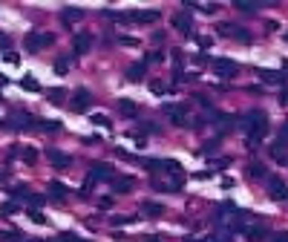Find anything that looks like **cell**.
Masks as SVG:
<instances>
[{
	"mask_svg": "<svg viewBox=\"0 0 288 242\" xmlns=\"http://www.w3.org/2000/svg\"><path fill=\"white\" fill-rule=\"evenodd\" d=\"M236 127H242L248 133V147H257V144L265 139V130H268V116L262 110H248L245 116L236 118Z\"/></svg>",
	"mask_w": 288,
	"mask_h": 242,
	"instance_id": "obj_1",
	"label": "cell"
},
{
	"mask_svg": "<svg viewBox=\"0 0 288 242\" xmlns=\"http://www.w3.org/2000/svg\"><path fill=\"white\" fill-rule=\"evenodd\" d=\"M55 44V35L52 32H32V35H26V41H23V46H26V52H41L44 46Z\"/></svg>",
	"mask_w": 288,
	"mask_h": 242,
	"instance_id": "obj_2",
	"label": "cell"
},
{
	"mask_svg": "<svg viewBox=\"0 0 288 242\" xmlns=\"http://www.w3.org/2000/svg\"><path fill=\"white\" fill-rule=\"evenodd\" d=\"M69 107L75 110V113H87V110L92 107V92L87 90V87H78L75 95H72V101H69Z\"/></svg>",
	"mask_w": 288,
	"mask_h": 242,
	"instance_id": "obj_3",
	"label": "cell"
},
{
	"mask_svg": "<svg viewBox=\"0 0 288 242\" xmlns=\"http://www.w3.org/2000/svg\"><path fill=\"white\" fill-rule=\"evenodd\" d=\"M164 116L170 118V124H176V127L188 124V107L185 104H164Z\"/></svg>",
	"mask_w": 288,
	"mask_h": 242,
	"instance_id": "obj_4",
	"label": "cell"
},
{
	"mask_svg": "<svg viewBox=\"0 0 288 242\" xmlns=\"http://www.w3.org/2000/svg\"><path fill=\"white\" fill-rule=\"evenodd\" d=\"M210 121H213L216 133L225 135L231 127H236V116H228V113H216V110H210Z\"/></svg>",
	"mask_w": 288,
	"mask_h": 242,
	"instance_id": "obj_5",
	"label": "cell"
},
{
	"mask_svg": "<svg viewBox=\"0 0 288 242\" xmlns=\"http://www.w3.org/2000/svg\"><path fill=\"white\" fill-rule=\"evenodd\" d=\"M213 72L219 75V78H236V72H239V66H236L231 58H216L213 61Z\"/></svg>",
	"mask_w": 288,
	"mask_h": 242,
	"instance_id": "obj_6",
	"label": "cell"
},
{
	"mask_svg": "<svg viewBox=\"0 0 288 242\" xmlns=\"http://www.w3.org/2000/svg\"><path fill=\"white\" fill-rule=\"evenodd\" d=\"M113 176H116V173H113V164H92L90 173H87V182H90V185H98V182L113 179Z\"/></svg>",
	"mask_w": 288,
	"mask_h": 242,
	"instance_id": "obj_7",
	"label": "cell"
},
{
	"mask_svg": "<svg viewBox=\"0 0 288 242\" xmlns=\"http://www.w3.org/2000/svg\"><path fill=\"white\" fill-rule=\"evenodd\" d=\"M219 35L225 38H239L242 44H251V32L242 26H234V23H219Z\"/></svg>",
	"mask_w": 288,
	"mask_h": 242,
	"instance_id": "obj_8",
	"label": "cell"
},
{
	"mask_svg": "<svg viewBox=\"0 0 288 242\" xmlns=\"http://www.w3.org/2000/svg\"><path fill=\"white\" fill-rule=\"evenodd\" d=\"M35 121H32V116L29 113H12L6 121H3V127H9V130H26V127H32Z\"/></svg>",
	"mask_w": 288,
	"mask_h": 242,
	"instance_id": "obj_9",
	"label": "cell"
},
{
	"mask_svg": "<svg viewBox=\"0 0 288 242\" xmlns=\"http://www.w3.org/2000/svg\"><path fill=\"white\" fill-rule=\"evenodd\" d=\"M268 196L277 199V202L288 199V185L282 179H277V176H268Z\"/></svg>",
	"mask_w": 288,
	"mask_h": 242,
	"instance_id": "obj_10",
	"label": "cell"
},
{
	"mask_svg": "<svg viewBox=\"0 0 288 242\" xmlns=\"http://www.w3.org/2000/svg\"><path fill=\"white\" fill-rule=\"evenodd\" d=\"M46 159L52 161V167H58V170H66V167L72 164L69 156H66L63 150H55V147H49V150H46Z\"/></svg>",
	"mask_w": 288,
	"mask_h": 242,
	"instance_id": "obj_11",
	"label": "cell"
},
{
	"mask_svg": "<svg viewBox=\"0 0 288 242\" xmlns=\"http://www.w3.org/2000/svg\"><path fill=\"white\" fill-rule=\"evenodd\" d=\"M72 49H75V55H87L92 49V35H87V32L75 35L72 38Z\"/></svg>",
	"mask_w": 288,
	"mask_h": 242,
	"instance_id": "obj_12",
	"label": "cell"
},
{
	"mask_svg": "<svg viewBox=\"0 0 288 242\" xmlns=\"http://www.w3.org/2000/svg\"><path fill=\"white\" fill-rule=\"evenodd\" d=\"M173 26L179 29L182 35H190V32H193V18H190L188 12H179V15L173 18Z\"/></svg>",
	"mask_w": 288,
	"mask_h": 242,
	"instance_id": "obj_13",
	"label": "cell"
},
{
	"mask_svg": "<svg viewBox=\"0 0 288 242\" xmlns=\"http://www.w3.org/2000/svg\"><path fill=\"white\" fill-rule=\"evenodd\" d=\"M113 193H130V190H133V176H113Z\"/></svg>",
	"mask_w": 288,
	"mask_h": 242,
	"instance_id": "obj_14",
	"label": "cell"
},
{
	"mask_svg": "<svg viewBox=\"0 0 288 242\" xmlns=\"http://www.w3.org/2000/svg\"><path fill=\"white\" fill-rule=\"evenodd\" d=\"M159 12H127V23H153Z\"/></svg>",
	"mask_w": 288,
	"mask_h": 242,
	"instance_id": "obj_15",
	"label": "cell"
},
{
	"mask_svg": "<svg viewBox=\"0 0 288 242\" xmlns=\"http://www.w3.org/2000/svg\"><path fill=\"white\" fill-rule=\"evenodd\" d=\"M141 214L147 216V219H159V216L164 214V208L159 205V202H141Z\"/></svg>",
	"mask_w": 288,
	"mask_h": 242,
	"instance_id": "obj_16",
	"label": "cell"
},
{
	"mask_svg": "<svg viewBox=\"0 0 288 242\" xmlns=\"http://www.w3.org/2000/svg\"><path fill=\"white\" fill-rule=\"evenodd\" d=\"M257 75H260L262 81H268V84H282V81H285V75L279 70H257Z\"/></svg>",
	"mask_w": 288,
	"mask_h": 242,
	"instance_id": "obj_17",
	"label": "cell"
},
{
	"mask_svg": "<svg viewBox=\"0 0 288 242\" xmlns=\"http://www.w3.org/2000/svg\"><path fill=\"white\" fill-rule=\"evenodd\" d=\"M271 159L277 161V164H288V150H285V144H271Z\"/></svg>",
	"mask_w": 288,
	"mask_h": 242,
	"instance_id": "obj_18",
	"label": "cell"
},
{
	"mask_svg": "<svg viewBox=\"0 0 288 242\" xmlns=\"http://www.w3.org/2000/svg\"><path fill=\"white\" fill-rule=\"evenodd\" d=\"M144 72H147V61L133 63V66L127 70V81H141V78H144Z\"/></svg>",
	"mask_w": 288,
	"mask_h": 242,
	"instance_id": "obj_19",
	"label": "cell"
},
{
	"mask_svg": "<svg viewBox=\"0 0 288 242\" xmlns=\"http://www.w3.org/2000/svg\"><path fill=\"white\" fill-rule=\"evenodd\" d=\"M245 236H248L251 242L265 239V236H268V228H265V225H251V228H245Z\"/></svg>",
	"mask_w": 288,
	"mask_h": 242,
	"instance_id": "obj_20",
	"label": "cell"
},
{
	"mask_svg": "<svg viewBox=\"0 0 288 242\" xmlns=\"http://www.w3.org/2000/svg\"><path fill=\"white\" fill-rule=\"evenodd\" d=\"M49 196L61 202V199L69 196V190H66V185H61V182H49Z\"/></svg>",
	"mask_w": 288,
	"mask_h": 242,
	"instance_id": "obj_21",
	"label": "cell"
},
{
	"mask_svg": "<svg viewBox=\"0 0 288 242\" xmlns=\"http://www.w3.org/2000/svg\"><path fill=\"white\" fill-rule=\"evenodd\" d=\"M61 18H63V23H66V26H72L75 20L81 18V9H75V6H66V9L61 12Z\"/></svg>",
	"mask_w": 288,
	"mask_h": 242,
	"instance_id": "obj_22",
	"label": "cell"
},
{
	"mask_svg": "<svg viewBox=\"0 0 288 242\" xmlns=\"http://www.w3.org/2000/svg\"><path fill=\"white\" fill-rule=\"evenodd\" d=\"M63 98H66V90H61V87H55V90L46 92V101H49V104H63Z\"/></svg>",
	"mask_w": 288,
	"mask_h": 242,
	"instance_id": "obj_23",
	"label": "cell"
},
{
	"mask_svg": "<svg viewBox=\"0 0 288 242\" xmlns=\"http://www.w3.org/2000/svg\"><path fill=\"white\" fill-rule=\"evenodd\" d=\"M18 211H20V205L15 202V199H9V202H3V205H0V216H15Z\"/></svg>",
	"mask_w": 288,
	"mask_h": 242,
	"instance_id": "obj_24",
	"label": "cell"
},
{
	"mask_svg": "<svg viewBox=\"0 0 288 242\" xmlns=\"http://www.w3.org/2000/svg\"><path fill=\"white\" fill-rule=\"evenodd\" d=\"M248 176H251V179H268V170H265L262 164H257V161H254L251 167H248Z\"/></svg>",
	"mask_w": 288,
	"mask_h": 242,
	"instance_id": "obj_25",
	"label": "cell"
},
{
	"mask_svg": "<svg viewBox=\"0 0 288 242\" xmlns=\"http://www.w3.org/2000/svg\"><path fill=\"white\" fill-rule=\"evenodd\" d=\"M118 113H121V116H127V118H133L135 116V104L133 101H118Z\"/></svg>",
	"mask_w": 288,
	"mask_h": 242,
	"instance_id": "obj_26",
	"label": "cell"
},
{
	"mask_svg": "<svg viewBox=\"0 0 288 242\" xmlns=\"http://www.w3.org/2000/svg\"><path fill=\"white\" fill-rule=\"evenodd\" d=\"M15 199H29V188L23 185V182H18V185H12V190H9Z\"/></svg>",
	"mask_w": 288,
	"mask_h": 242,
	"instance_id": "obj_27",
	"label": "cell"
},
{
	"mask_svg": "<svg viewBox=\"0 0 288 242\" xmlns=\"http://www.w3.org/2000/svg\"><path fill=\"white\" fill-rule=\"evenodd\" d=\"M38 130H44V133H58V130H61V124H58V121H38Z\"/></svg>",
	"mask_w": 288,
	"mask_h": 242,
	"instance_id": "obj_28",
	"label": "cell"
},
{
	"mask_svg": "<svg viewBox=\"0 0 288 242\" xmlns=\"http://www.w3.org/2000/svg\"><path fill=\"white\" fill-rule=\"evenodd\" d=\"M20 156H23V161H26V164H35V161H38V150H35V147H23V150H20Z\"/></svg>",
	"mask_w": 288,
	"mask_h": 242,
	"instance_id": "obj_29",
	"label": "cell"
},
{
	"mask_svg": "<svg viewBox=\"0 0 288 242\" xmlns=\"http://www.w3.org/2000/svg\"><path fill=\"white\" fill-rule=\"evenodd\" d=\"M20 231H0V242H20Z\"/></svg>",
	"mask_w": 288,
	"mask_h": 242,
	"instance_id": "obj_30",
	"label": "cell"
},
{
	"mask_svg": "<svg viewBox=\"0 0 288 242\" xmlns=\"http://www.w3.org/2000/svg\"><path fill=\"white\" fill-rule=\"evenodd\" d=\"M55 72H58V75H66V72H69V58H58V61H55Z\"/></svg>",
	"mask_w": 288,
	"mask_h": 242,
	"instance_id": "obj_31",
	"label": "cell"
},
{
	"mask_svg": "<svg viewBox=\"0 0 288 242\" xmlns=\"http://www.w3.org/2000/svg\"><path fill=\"white\" fill-rule=\"evenodd\" d=\"M236 9H239V12H248V15H254V12H260V6H257V3H236Z\"/></svg>",
	"mask_w": 288,
	"mask_h": 242,
	"instance_id": "obj_32",
	"label": "cell"
},
{
	"mask_svg": "<svg viewBox=\"0 0 288 242\" xmlns=\"http://www.w3.org/2000/svg\"><path fill=\"white\" fill-rule=\"evenodd\" d=\"M20 84H23V87H26L29 92H38V81H35V78H29V75H23V81H20Z\"/></svg>",
	"mask_w": 288,
	"mask_h": 242,
	"instance_id": "obj_33",
	"label": "cell"
},
{
	"mask_svg": "<svg viewBox=\"0 0 288 242\" xmlns=\"http://www.w3.org/2000/svg\"><path fill=\"white\" fill-rule=\"evenodd\" d=\"M196 9H202L205 15H216V9H219V6H216V3H199Z\"/></svg>",
	"mask_w": 288,
	"mask_h": 242,
	"instance_id": "obj_34",
	"label": "cell"
},
{
	"mask_svg": "<svg viewBox=\"0 0 288 242\" xmlns=\"http://www.w3.org/2000/svg\"><path fill=\"white\" fill-rule=\"evenodd\" d=\"M29 205H32V211H38V208L44 205V196H35V193H29V199H26Z\"/></svg>",
	"mask_w": 288,
	"mask_h": 242,
	"instance_id": "obj_35",
	"label": "cell"
},
{
	"mask_svg": "<svg viewBox=\"0 0 288 242\" xmlns=\"http://www.w3.org/2000/svg\"><path fill=\"white\" fill-rule=\"evenodd\" d=\"M29 219H32V222H38V225H44V222H46V216L41 214V211H29Z\"/></svg>",
	"mask_w": 288,
	"mask_h": 242,
	"instance_id": "obj_36",
	"label": "cell"
},
{
	"mask_svg": "<svg viewBox=\"0 0 288 242\" xmlns=\"http://www.w3.org/2000/svg\"><path fill=\"white\" fill-rule=\"evenodd\" d=\"M144 61H147V63H150V61H153V63H162V61H164V55H162V52H153V55H144Z\"/></svg>",
	"mask_w": 288,
	"mask_h": 242,
	"instance_id": "obj_37",
	"label": "cell"
},
{
	"mask_svg": "<svg viewBox=\"0 0 288 242\" xmlns=\"http://www.w3.org/2000/svg\"><path fill=\"white\" fill-rule=\"evenodd\" d=\"M135 216H113V225H130Z\"/></svg>",
	"mask_w": 288,
	"mask_h": 242,
	"instance_id": "obj_38",
	"label": "cell"
},
{
	"mask_svg": "<svg viewBox=\"0 0 288 242\" xmlns=\"http://www.w3.org/2000/svg\"><path fill=\"white\" fill-rule=\"evenodd\" d=\"M9 46H12L9 35H0V52H9Z\"/></svg>",
	"mask_w": 288,
	"mask_h": 242,
	"instance_id": "obj_39",
	"label": "cell"
},
{
	"mask_svg": "<svg viewBox=\"0 0 288 242\" xmlns=\"http://www.w3.org/2000/svg\"><path fill=\"white\" fill-rule=\"evenodd\" d=\"M92 124H98V127H110V118H107V116H92Z\"/></svg>",
	"mask_w": 288,
	"mask_h": 242,
	"instance_id": "obj_40",
	"label": "cell"
},
{
	"mask_svg": "<svg viewBox=\"0 0 288 242\" xmlns=\"http://www.w3.org/2000/svg\"><path fill=\"white\" fill-rule=\"evenodd\" d=\"M279 144H288V121L279 127Z\"/></svg>",
	"mask_w": 288,
	"mask_h": 242,
	"instance_id": "obj_41",
	"label": "cell"
},
{
	"mask_svg": "<svg viewBox=\"0 0 288 242\" xmlns=\"http://www.w3.org/2000/svg\"><path fill=\"white\" fill-rule=\"evenodd\" d=\"M118 44H124V46H138V41H135V38H127V35H121V38H118Z\"/></svg>",
	"mask_w": 288,
	"mask_h": 242,
	"instance_id": "obj_42",
	"label": "cell"
},
{
	"mask_svg": "<svg viewBox=\"0 0 288 242\" xmlns=\"http://www.w3.org/2000/svg\"><path fill=\"white\" fill-rule=\"evenodd\" d=\"M153 92H156V95H164V92H170V90H164L162 81H153Z\"/></svg>",
	"mask_w": 288,
	"mask_h": 242,
	"instance_id": "obj_43",
	"label": "cell"
},
{
	"mask_svg": "<svg viewBox=\"0 0 288 242\" xmlns=\"http://www.w3.org/2000/svg\"><path fill=\"white\" fill-rule=\"evenodd\" d=\"M279 104H285V107H288V90L279 92Z\"/></svg>",
	"mask_w": 288,
	"mask_h": 242,
	"instance_id": "obj_44",
	"label": "cell"
},
{
	"mask_svg": "<svg viewBox=\"0 0 288 242\" xmlns=\"http://www.w3.org/2000/svg\"><path fill=\"white\" fill-rule=\"evenodd\" d=\"M274 242H288V231L285 233H277V236H274Z\"/></svg>",
	"mask_w": 288,
	"mask_h": 242,
	"instance_id": "obj_45",
	"label": "cell"
},
{
	"mask_svg": "<svg viewBox=\"0 0 288 242\" xmlns=\"http://www.w3.org/2000/svg\"><path fill=\"white\" fill-rule=\"evenodd\" d=\"M144 242H162V239H159V236H147Z\"/></svg>",
	"mask_w": 288,
	"mask_h": 242,
	"instance_id": "obj_46",
	"label": "cell"
},
{
	"mask_svg": "<svg viewBox=\"0 0 288 242\" xmlns=\"http://www.w3.org/2000/svg\"><path fill=\"white\" fill-rule=\"evenodd\" d=\"M23 242H41V239H23Z\"/></svg>",
	"mask_w": 288,
	"mask_h": 242,
	"instance_id": "obj_47",
	"label": "cell"
},
{
	"mask_svg": "<svg viewBox=\"0 0 288 242\" xmlns=\"http://www.w3.org/2000/svg\"><path fill=\"white\" fill-rule=\"evenodd\" d=\"M202 242H219V239H202Z\"/></svg>",
	"mask_w": 288,
	"mask_h": 242,
	"instance_id": "obj_48",
	"label": "cell"
},
{
	"mask_svg": "<svg viewBox=\"0 0 288 242\" xmlns=\"http://www.w3.org/2000/svg\"><path fill=\"white\" fill-rule=\"evenodd\" d=\"M285 44H288V32H285Z\"/></svg>",
	"mask_w": 288,
	"mask_h": 242,
	"instance_id": "obj_49",
	"label": "cell"
},
{
	"mask_svg": "<svg viewBox=\"0 0 288 242\" xmlns=\"http://www.w3.org/2000/svg\"><path fill=\"white\" fill-rule=\"evenodd\" d=\"M0 104H3V95H0Z\"/></svg>",
	"mask_w": 288,
	"mask_h": 242,
	"instance_id": "obj_50",
	"label": "cell"
},
{
	"mask_svg": "<svg viewBox=\"0 0 288 242\" xmlns=\"http://www.w3.org/2000/svg\"><path fill=\"white\" fill-rule=\"evenodd\" d=\"M0 127H3V121H0Z\"/></svg>",
	"mask_w": 288,
	"mask_h": 242,
	"instance_id": "obj_51",
	"label": "cell"
}]
</instances>
